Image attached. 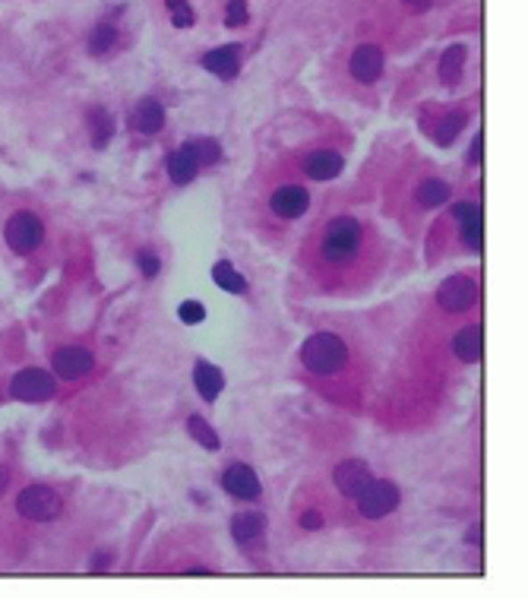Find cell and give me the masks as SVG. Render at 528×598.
<instances>
[{"label": "cell", "instance_id": "1", "mask_svg": "<svg viewBox=\"0 0 528 598\" xmlns=\"http://www.w3.org/2000/svg\"><path fill=\"white\" fill-rule=\"evenodd\" d=\"M361 241H364V228L358 219L351 216H339L326 225L320 241V257L323 263L329 266H348L355 263V257L361 253Z\"/></svg>", "mask_w": 528, "mask_h": 598}, {"label": "cell", "instance_id": "2", "mask_svg": "<svg viewBox=\"0 0 528 598\" xmlns=\"http://www.w3.org/2000/svg\"><path fill=\"white\" fill-rule=\"evenodd\" d=\"M301 361L317 377L339 374L348 364V345L335 333H313L310 339L301 345Z\"/></svg>", "mask_w": 528, "mask_h": 598}, {"label": "cell", "instance_id": "3", "mask_svg": "<svg viewBox=\"0 0 528 598\" xmlns=\"http://www.w3.org/2000/svg\"><path fill=\"white\" fill-rule=\"evenodd\" d=\"M16 513L29 522H51L63 513V501L54 487L48 485H29L16 494Z\"/></svg>", "mask_w": 528, "mask_h": 598}, {"label": "cell", "instance_id": "4", "mask_svg": "<svg viewBox=\"0 0 528 598\" xmlns=\"http://www.w3.org/2000/svg\"><path fill=\"white\" fill-rule=\"evenodd\" d=\"M4 237H7L10 251L26 257V253L38 251V244L45 241V222L35 212H29V209H20L4 225Z\"/></svg>", "mask_w": 528, "mask_h": 598}, {"label": "cell", "instance_id": "5", "mask_svg": "<svg viewBox=\"0 0 528 598\" xmlns=\"http://www.w3.org/2000/svg\"><path fill=\"white\" fill-rule=\"evenodd\" d=\"M57 393V377L42 368H22L10 380V396L20 403H48Z\"/></svg>", "mask_w": 528, "mask_h": 598}, {"label": "cell", "instance_id": "6", "mask_svg": "<svg viewBox=\"0 0 528 598\" xmlns=\"http://www.w3.org/2000/svg\"><path fill=\"white\" fill-rule=\"evenodd\" d=\"M355 501H358V513H361L364 519H383V516H390L392 510L399 507L402 494H399V487L392 485V481L374 478Z\"/></svg>", "mask_w": 528, "mask_h": 598}, {"label": "cell", "instance_id": "7", "mask_svg": "<svg viewBox=\"0 0 528 598\" xmlns=\"http://www.w3.org/2000/svg\"><path fill=\"white\" fill-rule=\"evenodd\" d=\"M383 67H386V54H383V48L374 42L358 45V48L351 51V57H348V77L361 86H374L376 79L383 77Z\"/></svg>", "mask_w": 528, "mask_h": 598}, {"label": "cell", "instance_id": "8", "mask_svg": "<svg viewBox=\"0 0 528 598\" xmlns=\"http://www.w3.org/2000/svg\"><path fill=\"white\" fill-rule=\"evenodd\" d=\"M478 298V282L472 276H450L443 286L437 288V304L443 307L446 313H462L474 304Z\"/></svg>", "mask_w": 528, "mask_h": 598}, {"label": "cell", "instance_id": "9", "mask_svg": "<svg viewBox=\"0 0 528 598\" xmlns=\"http://www.w3.org/2000/svg\"><path fill=\"white\" fill-rule=\"evenodd\" d=\"M452 216L459 222V235L462 244H466L472 253L484 251V212L474 200H462L452 206Z\"/></svg>", "mask_w": 528, "mask_h": 598}, {"label": "cell", "instance_id": "10", "mask_svg": "<svg viewBox=\"0 0 528 598\" xmlns=\"http://www.w3.org/2000/svg\"><path fill=\"white\" fill-rule=\"evenodd\" d=\"M241 61H243V45L231 42V45H219V48H209L206 54L200 57V67L228 83V79H235L237 73H241Z\"/></svg>", "mask_w": 528, "mask_h": 598}, {"label": "cell", "instance_id": "11", "mask_svg": "<svg viewBox=\"0 0 528 598\" xmlns=\"http://www.w3.org/2000/svg\"><path fill=\"white\" fill-rule=\"evenodd\" d=\"M51 364H54L57 380H79V377H86L95 368V355L83 345H67L57 348L54 355H51Z\"/></svg>", "mask_w": 528, "mask_h": 598}, {"label": "cell", "instance_id": "12", "mask_svg": "<svg viewBox=\"0 0 528 598\" xmlns=\"http://www.w3.org/2000/svg\"><path fill=\"white\" fill-rule=\"evenodd\" d=\"M333 481H335V491H339L342 497H351V501H355L364 487L374 481V472H370V466L364 460H345L335 466Z\"/></svg>", "mask_w": 528, "mask_h": 598}, {"label": "cell", "instance_id": "13", "mask_svg": "<svg viewBox=\"0 0 528 598\" xmlns=\"http://www.w3.org/2000/svg\"><path fill=\"white\" fill-rule=\"evenodd\" d=\"M307 206H310V194H307L301 184H282V187L269 196V209L278 219H285V222L301 219L307 212Z\"/></svg>", "mask_w": 528, "mask_h": 598}, {"label": "cell", "instance_id": "14", "mask_svg": "<svg viewBox=\"0 0 528 598\" xmlns=\"http://www.w3.org/2000/svg\"><path fill=\"white\" fill-rule=\"evenodd\" d=\"M222 487L228 491L231 497H237V501H257L260 491H263L257 472H253L251 466H243V462H235V466L225 469V472H222Z\"/></svg>", "mask_w": 528, "mask_h": 598}, {"label": "cell", "instance_id": "15", "mask_svg": "<svg viewBox=\"0 0 528 598\" xmlns=\"http://www.w3.org/2000/svg\"><path fill=\"white\" fill-rule=\"evenodd\" d=\"M202 162H200V146H196V139L177 146L171 155H168V178L174 184H190L200 174Z\"/></svg>", "mask_w": 528, "mask_h": 598}, {"label": "cell", "instance_id": "16", "mask_svg": "<svg viewBox=\"0 0 528 598\" xmlns=\"http://www.w3.org/2000/svg\"><path fill=\"white\" fill-rule=\"evenodd\" d=\"M130 127L136 133H143V137H155L165 127V104L153 96L139 98L130 112Z\"/></svg>", "mask_w": 528, "mask_h": 598}, {"label": "cell", "instance_id": "17", "mask_svg": "<svg viewBox=\"0 0 528 598\" xmlns=\"http://www.w3.org/2000/svg\"><path fill=\"white\" fill-rule=\"evenodd\" d=\"M342 165H345V159H342L339 149H313L301 162L304 174L313 178V181H333V178H339Z\"/></svg>", "mask_w": 528, "mask_h": 598}, {"label": "cell", "instance_id": "18", "mask_svg": "<svg viewBox=\"0 0 528 598\" xmlns=\"http://www.w3.org/2000/svg\"><path fill=\"white\" fill-rule=\"evenodd\" d=\"M452 355L459 358L462 364L481 361V355H484V329H481L478 323L462 327L459 333H456V339H452Z\"/></svg>", "mask_w": 528, "mask_h": 598}, {"label": "cell", "instance_id": "19", "mask_svg": "<svg viewBox=\"0 0 528 598\" xmlns=\"http://www.w3.org/2000/svg\"><path fill=\"white\" fill-rule=\"evenodd\" d=\"M466 63H468V48L466 45H450V48L440 54V83L443 86H459L466 77Z\"/></svg>", "mask_w": 528, "mask_h": 598}, {"label": "cell", "instance_id": "20", "mask_svg": "<svg viewBox=\"0 0 528 598\" xmlns=\"http://www.w3.org/2000/svg\"><path fill=\"white\" fill-rule=\"evenodd\" d=\"M194 386L200 390V396L206 399V403H212V399H219V393L225 390V374L216 364H209L200 358V361L194 364Z\"/></svg>", "mask_w": 528, "mask_h": 598}, {"label": "cell", "instance_id": "21", "mask_svg": "<svg viewBox=\"0 0 528 598\" xmlns=\"http://www.w3.org/2000/svg\"><path fill=\"white\" fill-rule=\"evenodd\" d=\"M263 532H266V516L257 513V510H243V513H237L235 519H231V536L241 544L257 542Z\"/></svg>", "mask_w": 528, "mask_h": 598}, {"label": "cell", "instance_id": "22", "mask_svg": "<svg viewBox=\"0 0 528 598\" xmlns=\"http://www.w3.org/2000/svg\"><path fill=\"white\" fill-rule=\"evenodd\" d=\"M120 42V29L114 26V22H98V26H92L89 32V42H86V48H89L92 57H108L114 48H118Z\"/></svg>", "mask_w": 528, "mask_h": 598}, {"label": "cell", "instance_id": "23", "mask_svg": "<svg viewBox=\"0 0 528 598\" xmlns=\"http://www.w3.org/2000/svg\"><path fill=\"white\" fill-rule=\"evenodd\" d=\"M114 137V118L108 108H102V104H92L89 108V139L95 149H104L108 143H111Z\"/></svg>", "mask_w": 528, "mask_h": 598}, {"label": "cell", "instance_id": "24", "mask_svg": "<svg viewBox=\"0 0 528 598\" xmlns=\"http://www.w3.org/2000/svg\"><path fill=\"white\" fill-rule=\"evenodd\" d=\"M450 184L440 181V178H425V181L415 187V200L421 203L425 209H433V206H443L446 200H450Z\"/></svg>", "mask_w": 528, "mask_h": 598}, {"label": "cell", "instance_id": "25", "mask_svg": "<svg viewBox=\"0 0 528 598\" xmlns=\"http://www.w3.org/2000/svg\"><path fill=\"white\" fill-rule=\"evenodd\" d=\"M212 278H216L219 288H225V292H231V295L247 292V278H243L241 272L228 263V260H219V263L212 266Z\"/></svg>", "mask_w": 528, "mask_h": 598}, {"label": "cell", "instance_id": "26", "mask_svg": "<svg viewBox=\"0 0 528 598\" xmlns=\"http://www.w3.org/2000/svg\"><path fill=\"white\" fill-rule=\"evenodd\" d=\"M466 124H468V112H462V108L459 112H446L443 118L437 120V133H433V137H437L440 146H450L452 139L459 137V130Z\"/></svg>", "mask_w": 528, "mask_h": 598}, {"label": "cell", "instance_id": "27", "mask_svg": "<svg viewBox=\"0 0 528 598\" xmlns=\"http://www.w3.org/2000/svg\"><path fill=\"white\" fill-rule=\"evenodd\" d=\"M187 431H190V437H194L196 444L206 446V450H219V446H222V437H219V431L212 425H209L206 418L190 415L187 418Z\"/></svg>", "mask_w": 528, "mask_h": 598}, {"label": "cell", "instance_id": "28", "mask_svg": "<svg viewBox=\"0 0 528 598\" xmlns=\"http://www.w3.org/2000/svg\"><path fill=\"white\" fill-rule=\"evenodd\" d=\"M165 10H168V20H171L174 29H190L196 22V13L187 0H165Z\"/></svg>", "mask_w": 528, "mask_h": 598}, {"label": "cell", "instance_id": "29", "mask_svg": "<svg viewBox=\"0 0 528 598\" xmlns=\"http://www.w3.org/2000/svg\"><path fill=\"white\" fill-rule=\"evenodd\" d=\"M247 20H251V7H247V0H228V4H225V26L228 29L247 26Z\"/></svg>", "mask_w": 528, "mask_h": 598}, {"label": "cell", "instance_id": "30", "mask_svg": "<svg viewBox=\"0 0 528 598\" xmlns=\"http://www.w3.org/2000/svg\"><path fill=\"white\" fill-rule=\"evenodd\" d=\"M177 317H181V323L194 327V323H202V320H206V307H202L200 301H184L181 311H177Z\"/></svg>", "mask_w": 528, "mask_h": 598}, {"label": "cell", "instance_id": "31", "mask_svg": "<svg viewBox=\"0 0 528 598\" xmlns=\"http://www.w3.org/2000/svg\"><path fill=\"white\" fill-rule=\"evenodd\" d=\"M136 263H139L143 278H155L161 272V260H159V253H153V251H139Z\"/></svg>", "mask_w": 528, "mask_h": 598}, {"label": "cell", "instance_id": "32", "mask_svg": "<svg viewBox=\"0 0 528 598\" xmlns=\"http://www.w3.org/2000/svg\"><path fill=\"white\" fill-rule=\"evenodd\" d=\"M323 513L320 510H304V513H301V529H323Z\"/></svg>", "mask_w": 528, "mask_h": 598}, {"label": "cell", "instance_id": "33", "mask_svg": "<svg viewBox=\"0 0 528 598\" xmlns=\"http://www.w3.org/2000/svg\"><path fill=\"white\" fill-rule=\"evenodd\" d=\"M402 4L408 10H415V13H425V10L433 7V0H402Z\"/></svg>", "mask_w": 528, "mask_h": 598}, {"label": "cell", "instance_id": "34", "mask_svg": "<svg viewBox=\"0 0 528 598\" xmlns=\"http://www.w3.org/2000/svg\"><path fill=\"white\" fill-rule=\"evenodd\" d=\"M481 149H484V133H478V137H474V146L468 149V162H478L481 159Z\"/></svg>", "mask_w": 528, "mask_h": 598}, {"label": "cell", "instance_id": "35", "mask_svg": "<svg viewBox=\"0 0 528 598\" xmlns=\"http://www.w3.org/2000/svg\"><path fill=\"white\" fill-rule=\"evenodd\" d=\"M108 564H111V554H108V551H102V554H98V561L92 564V570H104Z\"/></svg>", "mask_w": 528, "mask_h": 598}, {"label": "cell", "instance_id": "36", "mask_svg": "<svg viewBox=\"0 0 528 598\" xmlns=\"http://www.w3.org/2000/svg\"><path fill=\"white\" fill-rule=\"evenodd\" d=\"M10 487V469L7 466H0V497H4V491Z\"/></svg>", "mask_w": 528, "mask_h": 598}]
</instances>
